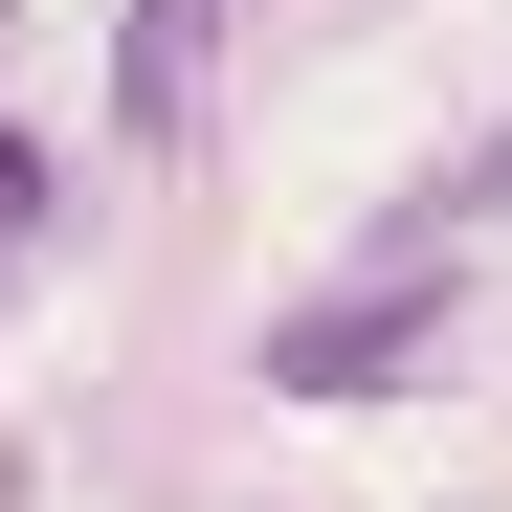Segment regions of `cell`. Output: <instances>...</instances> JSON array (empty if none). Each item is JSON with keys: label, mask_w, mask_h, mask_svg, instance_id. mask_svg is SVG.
<instances>
[{"label": "cell", "mask_w": 512, "mask_h": 512, "mask_svg": "<svg viewBox=\"0 0 512 512\" xmlns=\"http://www.w3.org/2000/svg\"><path fill=\"white\" fill-rule=\"evenodd\" d=\"M0 245H23V156H0Z\"/></svg>", "instance_id": "3957f363"}, {"label": "cell", "mask_w": 512, "mask_h": 512, "mask_svg": "<svg viewBox=\"0 0 512 512\" xmlns=\"http://www.w3.org/2000/svg\"><path fill=\"white\" fill-rule=\"evenodd\" d=\"M223 23H245V0H112V112H134V134H201Z\"/></svg>", "instance_id": "7a4b0ae2"}, {"label": "cell", "mask_w": 512, "mask_h": 512, "mask_svg": "<svg viewBox=\"0 0 512 512\" xmlns=\"http://www.w3.org/2000/svg\"><path fill=\"white\" fill-rule=\"evenodd\" d=\"M490 201H512V134L468 156V179H423V201H401V223L357 245V290L268 312V379H290V401H357V379H401V357H423V312L468 290V223H490Z\"/></svg>", "instance_id": "6da1fadb"}]
</instances>
